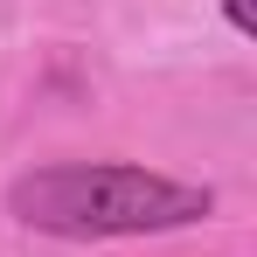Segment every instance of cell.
I'll return each mask as SVG.
<instances>
[{
    "mask_svg": "<svg viewBox=\"0 0 257 257\" xmlns=\"http://www.w3.org/2000/svg\"><path fill=\"white\" fill-rule=\"evenodd\" d=\"M215 209L202 181H174V174L132 167V160H56L35 167L7 188V215L42 229V236H160V229H188Z\"/></svg>",
    "mask_w": 257,
    "mask_h": 257,
    "instance_id": "1",
    "label": "cell"
},
{
    "mask_svg": "<svg viewBox=\"0 0 257 257\" xmlns=\"http://www.w3.org/2000/svg\"><path fill=\"white\" fill-rule=\"evenodd\" d=\"M222 7H229V28H236V35H257V7L250 0H222Z\"/></svg>",
    "mask_w": 257,
    "mask_h": 257,
    "instance_id": "2",
    "label": "cell"
}]
</instances>
